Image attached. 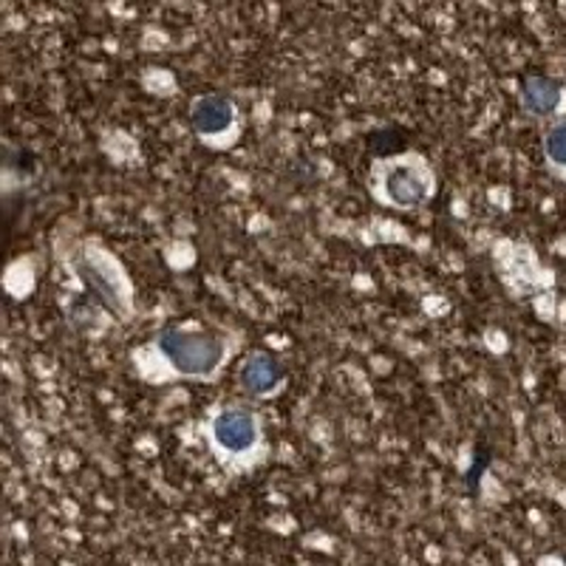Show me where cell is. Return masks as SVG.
Here are the masks:
<instances>
[{"label":"cell","mask_w":566,"mask_h":566,"mask_svg":"<svg viewBox=\"0 0 566 566\" xmlns=\"http://www.w3.org/2000/svg\"><path fill=\"white\" fill-rule=\"evenodd\" d=\"M159 352L168 357L170 366L187 377H210L224 360V340L212 332H181L168 328L159 337Z\"/></svg>","instance_id":"obj_1"},{"label":"cell","mask_w":566,"mask_h":566,"mask_svg":"<svg viewBox=\"0 0 566 566\" xmlns=\"http://www.w3.org/2000/svg\"><path fill=\"white\" fill-rule=\"evenodd\" d=\"M74 272L80 275L83 286L88 290V295L97 297V303H103V310H108L116 321L125 317V292L119 286L114 275L108 270H103L99 264H94L91 258L80 255L77 264H74Z\"/></svg>","instance_id":"obj_2"},{"label":"cell","mask_w":566,"mask_h":566,"mask_svg":"<svg viewBox=\"0 0 566 566\" xmlns=\"http://www.w3.org/2000/svg\"><path fill=\"white\" fill-rule=\"evenodd\" d=\"M212 439L230 453L247 451L258 439L255 417L250 411H241V408L221 411L219 417L212 419Z\"/></svg>","instance_id":"obj_3"},{"label":"cell","mask_w":566,"mask_h":566,"mask_svg":"<svg viewBox=\"0 0 566 566\" xmlns=\"http://www.w3.org/2000/svg\"><path fill=\"white\" fill-rule=\"evenodd\" d=\"M386 193L394 205L399 207H419L428 193H431V185L419 170L413 168H394L386 176Z\"/></svg>","instance_id":"obj_4"},{"label":"cell","mask_w":566,"mask_h":566,"mask_svg":"<svg viewBox=\"0 0 566 566\" xmlns=\"http://www.w3.org/2000/svg\"><path fill=\"white\" fill-rule=\"evenodd\" d=\"M283 380L281 363L272 354L255 352L250 354L241 366V386L250 394H270Z\"/></svg>","instance_id":"obj_5"},{"label":"cell","mask_w":566,"mask_h":566,"mask_svg":"<svg viewBox=\"0 0 566 566\" xmlns=\"http://www.w3.org/2000/svg\"><path fill=\"white\" fill-rule=\"evenodd\" d=\"M235 119V108L227 97H201L193 105V125L199 134H221Z\"/></svg>","instance_id":"obj_6"},{"label":"cell","mask_w":566,"mask_h":566,"mask_svg":"<svg viewBox=\"0 0 566 566\" xmlns=\"http://www.w3.org/2000/svg\"><path fill=\"white\" fill-rule=\"evenodd\" d=\"M560 85L547 77H530L522 85V105L535 116H547L558 108Z\"/></svg>","instance_id":"obj_7"},{"label":"cell","mask_w":566,"mask_h":566,"mask_svg":"<svg viewBox=\"0 0 566 566\" xmlns=\"http://www.w3.org/2000/svg\"><path fill=\"white\" fill-rule=\"evenodd\" d=\"M544 150H547V159L558 168H566V123L549 128L547 139H544Z\"/></svg>","instance_id":"obj_8"},{"label":"cell","mask_w":566,"mask_h":566,"mask_svg":"<svg viewBox=\"0 0 566 566\" xmlns=\"http://www.w3.org/2000/svg\"><path fill=\"white\" fill-rule=\"evenodd\" d=\"M490 459H493V453H490V448H484V444H479L476 448V457H473V464H470L468 476H464V482H468V490L473 495L479 493V482H482L484 470H488Z\"/></svg>","instance_id":"obj_9"}]
</instances>
